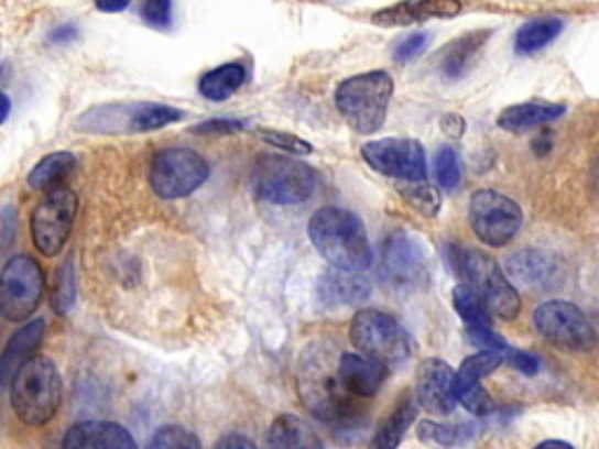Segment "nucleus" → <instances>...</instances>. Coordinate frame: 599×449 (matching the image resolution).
Here are the masks:
<instances>
[{
    "label": "nucleus",
    "instance_id": "22",
    "mask_svg": "<svg viewBox=\"0 0 599 449\" xmlns=\"http://www.w3.org/2000/svg\"><path fill=\"white\" fill-rule=\"evenodd\" d=\"M565 106L562 103H546V101H527V103H518L505 108L497 124L505 131H527L534 127H541L546 122H553L557 118L565 116Z\"/></svg>",
    "mask_w": 599,
    "mask_h": 449
},
{
    "label": "nucleus",
    "instance_id": "30",
    "mask_svg": "<svg viewBox=\"0 0 599 449\" xmlns=\"http://www.w3.org/2000/svg\"><path fill=\"white\" fill-rule=\"evenodd\" d=\"M453 305L466 326H492V309L471 284H459L453 291Z\"/></svg>",
    "mask_w": 599,
    "mask_h": 449
},
{
    "label": "nucleus",
    "instance_id": "8",
    "mask_svg": "<svg viewBox=\"0 0 599 449\" xmlns=\"http://www.w3.org/2000/svg\"><path fill=\"white\" fill-rule=\"evenodd\" d=\"M209 162L190 147H164L150 162L148 180L160 199H183L209 178Z\"/></svg>",
    "mask_w": 599,
    "mask_h": 449
},
{
    "label": "nucleus",
    "instance_id": "35",
    "mask_svg": "<svg viewBox=\"0 0 599 449\" xmlns=\"http://www.w3.org/2000/svg\"><path fill=\"white\" fill-rule=\"evenodd\" d=\"M434 174L445 190H457L461 183V162L455 147L449 145L438 147V153L434 157Z\"/></svg>",
    "mask_w": 599,
    "mask_h": 449
},
{
    "label": "nucleus",
    "instance_id": "21",
    "mask_svg": "<svg viewBox=\"0 0 599 449\" xmlns=\"http://www.w3.org/2000/svg\"><path fill=\"white\" fill-rule=\"evenodd\" d=\"M505 272L522 286H543L555 278L557 262L543 251H518L505 260Z\"/></svg>",
    "mask_w": 599,
    "mask_h": 449
},
{
    "label": "nucleus",
    "instance_id": "1",
    "mask_svg": "<svg viewBox=\"0 0 599 449\" xmlns=\"http://www.w3.org/2000/svg\"><path fill=\"white\" fill-rule=\"evenodd\" d=\"M342 353L328 342L309 344L297 363V393L314 417L337 421L353 417L356 401L342 380Z\"/></svg>",
    "mask_w": 599,
    "mask_h": 449
},
{
    "label": "nucleus",
    "instance_id": "46",
    "mask_svg": "<svg viewBox=\"0 0 599 449\" xmlns=\"http://www.w3.org/2000/svg\"><path fill=\"white\" fill-rule=\"evenodd\" d=\"M131 0H94V6H97V10L101 12H122L129 8Z\"/></svg>",
    "mask_w": 599,
    "mask_h": 449
},
{
    "label": "nucleus",
    "instance_id": "40",
    "mask_svg": "<svg viewBox=\"0 0 599 449\" xmlns=\"http://www.w3.org/2000/svg\"><path fill=\"white\" fill-rule=\"evenodd\" d=\"M426 45H428V33L424 31L405 35L396 43V47H393V59H396L399 64H407L412 59H417V56L426 50Z\"/></svg>",
    "mask_w": 599,
    "mask_h": 449
},
{
    "label": "nucleus",
    "instance_id": "33",
    "mask_svg": "<svg viewBox=\"0 0 599 449\" xmlns=\"http://www.w3.org/2000/svg\"><path fill=\"white\" fill-rule=\"evenodd\" d=\"M401 197L420 211L424 218H436L440 211V193L436 187H431L426 180H405L399 187Z\"/></svg>",
    "mask_w": 599,
    "mask_h": 449
},
{
    "label": "nucleus",
    "instance_id": "17",
    "mask_svg": "<svg viewBox=\"0 0 599 449\" xmlns=\"http://www.w3.org/2000/svg\"><path fill=\"white\" fill-rule=\"evenodd\" d=\"M64 449H137L129 430L112 421H80L66 430Z\"/></svg>",
    "mask_w": 599,
    "mask_h": 449
},
{
    "label": "nucleus",
    "instance_id": "38",
    "mask_svg": "<svg viewBox=\"0 0 599 449\" xmlns=\"http://www.w3.org/2000/svg\"><path fill=\"white\" fill-rule=\"evenodd\" d=\"M459 405H464L468 412H471V415L476 417H487V415H492L494 412V401L490 393H487L480 384L471 386V388H466L459 393Z\"/></svg>",
    "mask_w": 599,
    "mask_h": 449
},
{
    "label": "nucleus",
    "instance_id": "44",
    "mask_svg": "<svg viewBox=\"0 0 599 449\" xmlns=\"http://www.w3.org/2000/svg\"><path fill=\"white\" fill-rule=\"evenodd\" d=\"M75 37H78V26H73V24H62L50 33V41L56 45L70 43V41H75Z\"/></svg>",
    "mask_w": 599,
    "mask_h": 449
},
{
    "label": "nucleus",
    "instance_id": "16",
    "mask_svg": "<svg viewBox=\"0 0 599 449\" xmlns=\"http://www.w3.org/2000/svg\"><path fill=\"white\" fill-rule=\"evenodd\" d=\"M461 12L459 0H403V3L378 10L370 19L378 26H410L428 19H449Z\"/></svg>",
    "mask_w": 599,
    "mask_h": 449
},
{
    "label": "nucleus",
    "instance_id": "20",
    "mask_svg": "<svg viewBox=\"0 0 599 449\" xmlns=\"http://www.w3.org/2000/svg\"><path fill=\"white\" fill-rule=\"evenodd\" d=\"M492 31H473L466 33L461 37H457L455 43H449L443 52H440V70L447 80H459L464 75L471 70V66L476 64L478 54L482 52V47L490 41Z\"/></svg>",
    "mask_w": 599,
    "mask_h": 449
},
{
    "label": "nucleus",
    "instance_id": "29",
    "mask_svg": "<svg viewBox=\"0 0 599 449\" xmlns=\"http://www.w3.org/2000/svg\"><path fill=\"white\" fill-rule=\"evenodd\" d=\"M503 361H505V351H494V349H482L476 355H468V359L461 363V368L457 370V396L461 391L480 384L487 374H492Z\"/></svg>",
    "mask_w": 599,
    "mask_h": 449
},
{
    "label": "nucleus",
    "instance_id": "15",
    "mask_svg": "<svg viewBox=\"0 0 599 449\" xmlns=\"http://www.w3.org/2000/svg\"><path fill=\"white\" fill-rule=\"evenodd\" d=\"M415 396L420 407L436 417H449L455 412L457 398V372L440 359H426L417 368Z\"/></svg>",
    "mask_w": 599,
    "mask_h": 449
},
{
    "label": "nucleus",
    "instance_id": "18",
    "mask_svg": "<svg viewBox=\"0 0 599 449\" xmlns=\"http://www.w3.org/2000/svg\"><path fill=\"white\" fill-rule=\"evenodd\" d=\"M318 303L328 309H342L361 305L370 295V284L361 276V272H345V270H328L316 286Z\"/></svg>",
    "mask_w": 599,
    "mask_h": 449
},
{
    "label": "nucleus",
    "instance_id": "12",
    "mask_svg": "<svg viewBox=\"0 0 599 449\" xmlns=\"http://www.w3.org/2000/svg\"><path fill=\"white\" fill-rule=\"evenodd\" d=\"M468 220H471L473 234L492 249H501L511 243L522 228V209L518 201L497 190H478L468 206Z\"/></svg>",
    "mask_w": 599,
    "mask_h": 449
},
{
    "label": "nucleus",
    "instance_id": "49",
    "mask_svg": "<svg viewBox=\"0 0 599 449\" xmlns=\"http://www.w3.org/2000/svg\"><path fill=\"white\" fill-rule=\"evenodd\" d=\"M10 97H8V94H3V122H8V118H10Z\"/></svg>",
    "mask_w": 599,
    "mask_h": 449
},
{
    "label": "nucleus",
    "instance_id": "2",
    "mask_svg": "<svg viewBox=\"0 0 599 449\" xmlns=\"http://www.w3.org/2000/svg\"><path fill=\"white\" fill-rule=\"evenodd\" d=\"M309 239L330 267L366 272L372 265V247L363 220L340 206H324L309 220Z\"/></svg>",
    "mask_w": 599,
    "mask_h": 449
},
{
    "label": "nucleus",
    "instance_id": "42",
    "mask_svg": "<svg viewBox=\"0 0 599 449\" xmlns=\"http://www.w3.org/2000/svg\"><path fill=\"white\" fill-rule=\"evenodd\" d=\"M247 129V122L235 120V118H218V120H206L195 124L190 131L193 134H237V131Z\"/></svg>",
    "mask_w": 599,
    "mask_h": 449
},
{
    "label": "nucleus",
    "instance_id": "36",
    "mask_svg": "<svg viewBox=\"0 0 599 449\" xmlns=\"http://www.w3.org/2000/svg\"><path fill=\"white\" fill-rule=\"evenodd\" d=\"M153 449H199V438L178 424H168L155 430V436L148 442Z\"/></svg>",
    "mask_w": 599,
    "mask_h": 449
},
{
    "label": "nucleus",
    "instance_id": "9",
    "mask_svg": "<svg viewBox=\"0 0 599 449\" xmlns=\"http://www.w3.org/2000/svg\"><path fill=\"white\" fill-rule=\"evenodd\" d=\"M45 293L43 270L31 255H14L6 262L0 276V314L6 321L19 324L41 307Z\"/></svg>",
    "mask_w": 599,
    "mask_h": 449
},
{
    "label": "nucleus",
    "instance_id": "32",
    "mask_svg": "<svg viewBox=\"0 0 599 449\" xmlns=\"http://www.w3.org/2000/svg\"><path fill=\"white\" fill-rule=\"evenodd\" d=\"M187 112L162 106V103H137L134 118H131V134H143V131H155L166 124H174L185 120Z\"/></svg>",
    "mask_w": 599,
    "mask_h": 449
},
{
    "label": "nucleus",
    "instance_id": "10",
    "mask_svg": "<svg viewBox=\"0 0 599 449\" xmlns=\"http://www.w3.org/2000/svg\"><path fill=\"white\" fill-rule=\"evenodd\" d=\"M78 195L68 187H52L31 213V237L45 258L59 255L73 232Z\"/></svg>",
    "mask_w": 599,
    "mask_h": 449
},
{
    "label": "nucleus",
    "instance_id": "11",
    "mask_svg": "<svg viewBox=\"0 0 599 449\" xmlns=\"http://www.w3.org/2000/svg\"><path fill=\"white\" fill-rule=\"evenodd\" d=\"M534 328L543 340L565 351H588L597 342L590 318L565 299H551L534 309Z\"/></svg>",
    "mask_w": 599,
    "mask_h": 449
},
{
    "label": "nucleus",
    "instance_id": "23",
    "mask_svg": "<svg viewBox=\"0 0 599 449\" xmlns=\"http://www.w3.org/2000/svg\"><path fill=\"white\" fill-rule=\"evenodd\" d=\"M45 335V321L43 318H35V321L26 324L24 328H19L3 351V382L10 384L14 377V372L22 368L29 359H33L35 349L41 347Z\"/></svg>",
    "mask_w": 599,
    "mask_h": 449
},
{
    "label": "nucleus",
    "instance_id": "39",
    "mask_svg": "<svg viewBox=\"0 0 599 449\" xmlns=\"http://www.w3.org/2000/svg\"><path fill=\"white\" fill-rule=\"evenodd\" d=\"M141 17L148 26L168 29L172 26V0H145L141 8Z\"/></svg>",
    "mask_w": 599,
    "mask_h": 449
},
{
    "label": "nucleus",
    "instance_id": "26",
    "mask_svg": "<svg viewBox=\"0 0 599 449\" xmlns=\"http://www.w3.org/2000/svg\"><path fill=\"white\" fill-rule=\"evenodd\" d=\"M243 83H247V68L237 62L222 64V66L202 75L199 94L204 99L220 103L225 99H230L235 91H239Z\"/></svg>",
    "mask_w": 599,
    "mask_h": 449
},
{
    "label": "nucleus",
    "instance_id": "28",
    "mask_svg": "<svg viewBox=\"0 0 599 449\" xmlns=\"http://www.w3.org/2000/svg\"><path fill=\"white\" fill-rule=\"evenodd\" d=\"M75 164H78V160H75V155L66 153V150H62V153H52L31 168L26 183L33 190H52V187L59 185L73 172Z\"/></svg>",
    "mask_w": 599,
    "mask_h": 449
},
{
    "label": "nucleus",
    "instance_id": "6",
    "mask_svg": "<svg viewBox=\"0 0 599 449\" xmlns=\"http://www.w3.org/2000/svg\"><path fill=\"white\" fill-rule=\"evenodd\" d=\"M351 342L356 351H361L370 359H378L386 365L407 361L415 351V340L410 332L396 321V318L380 309H361L353 316Z\"/></svg>",
    "mask_w": 599,
    "mask_h": 449
},
{
    "label": "nucleus",
    "instance_id": "24",
    "mask_svg": "<svg viewBox=\"0 0 599 449\" xmlns=\"http://www.w3.org/2000/svg\"><path fill=\"white\" fill-rule=\"evenodd\" d=\"M417 407H420V401L415 393L403 396L401 403L391 409V415L380 424L378 434L372 436V447L393 449L396 445H401L410 426L417 419Z\"/></svg>",
    "mask_w": 599,
    "mask_h": 449
},
{
    "label": "nucleus",
    "instance_id": "41",
    "mask_svg": "<svg viewBox=\"0 0 599 449\" xmlns=\"http://www.w3.org/2000/svg\"><path fill=\"white\" fill-rule=\"evenodd\" d=\"M468 340L480 349H494V351H509V344L501 340V335L492 330V326H466Z\"/></svg>",
    "mask_w": 599,
    "mask_h": 449
},
{
    "label": "nucleus",
    "instance_id": "14",
    "mask_svg": "<svg viewBox=\"0 0 599 449\" xmlns=\"http://www.w3.org/2000/svg\"><path fill=\"white\" fill-rule=\"evenodd\" d=\"M363 160L374 172L399 180L426 178V153L415 139H380L370 141L361 150Z\"/></svg>",
    "mask_w": 599,
    "mask_h": 449
},
{
    "label": "nucleus",
    "instance_id": "48",
    "mask_svg": "<svg viewBox=\"0 0 599 449\" xmlns=\"http://www.w3.org/2000/svg\"><path fill=\"white\" fill-rule=\"evenodd\" d=\"M592 185H595V190L599 193V157L592 164Z\"/></svg>",
    "mask_w": 599,
    "mask_h": 449
},
{
    "label": "nucleus",
    "instance_id": "25",
    "mask_svg": "<svg viewBox=\"0 0 599 449\" xmlns=\"http://www.w3.org/2000/svg\"><path fill=\"white\" fill-rule=\"evenodd\" d=\"M268 445L270 447H303V449H316L322 447V438L316 436L312 424H307L303 417L295 415H281L272 421L268 430Z\"/></svg>",
    "mask_w": 599,
    "mask_h": 449
},
{
    "label": "nucleus",
    "instance_id": "31",
    "mask_svg": "<svg viewBox=\"0 0 599 449\" xmlns=\"http://www.w3.org/2000/svg\"><path fill=\"white\" fill-rule=\"evenodd\" d=\"M476 426L473 424H443V421H434V419H424L417 426V438L422 442H431V445H461L468 442L476 436Z\"/></svg>",
    "mask_w": 599,
    "mask_h": 449
},
{
    "label": "nucleus",
    "instance_id": "27",
    "mask_svg": "<svg viewBox=\"0 0 599 449\" xmlns=\"http://www.w3.org/2000/svg\"><path fill=\"white\" fill-rule=\"evenodd\" d=\"M565 24L559 17H538L532 22L522 24L515 33V52L518 54H534L541 52L546 45H551L555 37L562 33Z\"/></svg>",
    "mask_w": 599,
    "mask_h": 449
},
{
    "label": "nucleus",
    "instance_id": "34",
    "mask_svg": "<svg viewBox=\"0 0 599 449\" xmlns=\"http://www.w3.org/2000/svg\"><path fill=\"white\" fill-rule=\"evenodd\" d=\"M75 258L70 255L64 265L54 272V291H52V307L56 314H68L70 307L75 305V293H78V286H75Z\"/></svg>",
    "mask_w": 599,
    "mask_h": 449
},
{
    "label": "nucleus",
    "instance_id": "50",
    "mask_svg": "<svg viewBox=\"0 0 599 449\" xmlns=\"http://www.w3.org/2000/svg\"><path fill=\"white\" fill-rule=\"evenodd\" d=\"M538 447H571V445L565 440H546V442H541Z\"/></svg>",
    "mask_w": 599,
    "mask_h": 449
},
{
    "label": "nucleus",
    "instance_id": "43",
    "mask_svg": "<svg viewBox=\"0 0 599 449\" xmlns=\"http://www.w3.org/2000/svg\"><path fill=\"white\" fill-rule=\"evenodd\" d=\"M505 361H509L518 372L527 374V377H534L538 372V359L527 351H518V349H509L505 351Z\"/></svg>",
    "mask_w": 599,
    "mask_h": 449
},
{
    "label": "nucleus",
    "instance_id": "13",
    "mask_svg": "<svg viewBox=\"0 0 599 449\" xmlns=\"http://www.w3.org/2000/svg\"><path fill=\"white\" fill-rule=\"evenodd\" d=\"M382 281L393 291H415L431 274V258L424 243L407 232L391 234L382 253Z\"/></svg>",
    "mask_w": 599,
    "mask_h": 449
},
{
    "label": "nucleus",
    "instance_id": "7",
    "mask_svg": "<svg viewBox=\"0 0 599 449\" xmlns=\"http://www.w3.org/2000/svg\"><path fill=\"white\" fill-rule=\"evenodd\" d=\"M455 265L466 278V284H471L482 295L494 316L503 318V321H513L520 314V295L494 258L478 249H459Z\"/></svg>",
    "mask_w": 599,
    "mask_h": 449
},
{
    "label": "nucleus",
    "instance_id": "5",
    "mask_svg": "<svg viewBox=\"0 0 599 449\" xmlns=\"http://www.w3.org/2000/svg\"><path fill=\"white\" fill-rule=\"evenodd\" d=\"M314 168L286 155H262L253 166V190L262 201L291 206L312 197Z\"/></svg>",
    "mask_w": 599,
    "mask_h": 449
},
{
    "label": "nucleus",
    "instance_id": "47",
    "mask_svg": "<svg viewBox=\"0 0 599 449\" xmlns=\"http://www.w3.org/2000/svg\"><path fill=\"white\" fill-rule=\"evenodd\" d=\"M12 218H14V211L10 209V206H8V209L3 211V220H6V247H8V243H10V239H12Z\"/></svg>",
    "mask_w": 599,
    "mask_h": 449
},
{
    "label": "nucleus",
    "instance_id": "37",
    "mask_svg": "<svg viewBox=\"0 0 599 449\" xmlns=\"http://www.w3.org/2000/svg\"><path fill=\"white\" fill-rule=\"evenodd\" d=\"M258 136L265 141L268 145L276 147V150H286V153L293 155H312V143L300 139L295 134H288V131H279V129H260Z\"/></svg>",
    "mask_w": 599,
    "mask_h": 449
},
{
    "label": "nucleus",
    "instance_id": "19",
    "mask_svg": "<svg viewBox=\"0 0 599 449\" xmlns=\"http://www.w3.org/2000/svg\"><path fill=\"white\" fill-rule=\"evenodd\" d=\"M340 368H342V380H345L349 393L359 401L378 396V391L382 388L386 374H389L386 363H382L378 359H370V355H366L361 351L359 353H342Z\"/></svg>",
    "mask_w": 599,
    "mask_h": 449
},
{
    "label": "nucleus",
    "instance_id": "4",
    "mask_svg": "<svg viewBox=\"0 0 599 449\" xmlns=\"http://www.w3.org/2000/svg\"><path fill=\"white\" fill-rule=\"evenodd\" d=\"M393 78L386 70H370L340 83L335 91V106L342 112L356 134L370 136L380 131L393 97Z\"/></svg>",
    "mask_w": 599,
    "mask_h": 449
},
{
    "label": "nucleus",
    "instance_id": "3",
    "mask_svg": "<svg viewBox=\"0 0 599 449\" xmlns=\"http://www.w3.org/2000/svg\"><path fill=\"white\" fill-rule=\"evenodd\" d=\"M64 396L62 374L47 355H33L10 380V405L19 421L45 426L59 412Z\"/></svg>",
    "mask_w": 599,
    "mask_h": 449
},
{
    "label": "nucleus",
    "instance_id": "45",
    "mask_svg": "<svg viewBox=\"0 0 599 449\" xmlns=\"http://www.w3.org/2000/svg\"><path fill=\"white\" fill-rule=\"evenodd\" d=\"M216 449H230V447H249V449H253L255 447V442L251 440V438H247V436H241V434H230V436H222L216 445H214Z\"/></svg>",
    "mask_w": 599,
    "mask_h": 449
}]
</instances>
